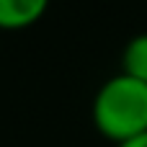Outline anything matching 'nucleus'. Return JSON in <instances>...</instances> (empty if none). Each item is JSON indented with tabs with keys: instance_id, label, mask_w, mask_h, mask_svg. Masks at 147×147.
<instances>
[{
	"instance_id": "obj_1",
	"label": "nucleus",
	"mask_w": 147,
	"mask_h": 147,
	"mask_svg": "<svg viewBox=\"0 0 147 147\" xmlns=\"http://www.w3.org/2000/svg\"><path fill=\"white\" fill-rule=\"evenodd\" d=\"M90 116L96 129L116 145L147 132V83L127 72L111 75L96 90Z\"/></svg>"
},
{
	"instance_id": "obj_2",
	"label": "nucleus",
	"mask_w": 147,
	"mask_h": 147,
	"mask_svg": "<svg viewBox=\"0 0 147 147\" xmlns=\"http://www.w3.org/2000/svg\"><path fill=\"white\" fill-rule=\"evenodd\" d=\"M49 0H0V28H23L39 21Z\"/></svg>"
},
{
	"instance_id": "obj_3",
	"label": "nucleus",
	"mask_w": 147,
	"mask_h": 147,
	"mask_svg": "<svg viewBox=\"0 0 147 147\" xmlns=\"http://www.w3.org/2000/svg\"><path fill=\"white\" fill-rule=\"evenodd\" d=\"M121 72L137 78L147 83V31L134 34L127 44H124V52H121Z\"/></svg>"
},
{
	"instance_id": "obj_4",
	"label": "nucleus",
	"mask_w": 147,
	"mask_h": 147,
	"mask_svg": "<svg viewBox=\"0 0 147 147\" xmlns=\"http://www.w3.org/2000/svg\"><path fill=\"white\" fill-rule=\"evenodd\" d=\"M116 147H147V132H142V134H134V137H129V140L119 142Z\"/></svg>"
}]
</instances>
